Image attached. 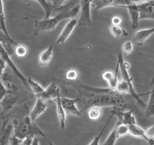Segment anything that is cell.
<instances>
[{"instance_id":"cell-1","label":"cell","mask_w":154,"mask_h":145,"mask_svg":"<svg viewBox=\"0 0 154 145\" xmlns=\"http://www.w3.org/2000/svg\"><path fill=\"white\" fill-rule=\"evenodd\" d=\"M70 85L79 90L81 100L84 104L83 110L91 106H111L125 110L127 106L126 100L123 94L107 88H94L83 84L71 82Z\"/></svg>"},{"instance_id":"cell-2","label":"cell","mask_w":154,"mask_h":145,"mask_svg":"<svg viewBox=\"0 0 154 145\" xmlns=\"http://www.w3.org/2000/svg\"><path fill=\"white\" fill-rule=\"evenodd\" d=\"M54 13L56 14L48 19L37 20L34 22V28L36 32H50L54 30L60 21L64 19L74 18L80 13L79 2L70 1L59 8H56Z\"/></svg>"},{"instance_id":"cell-3","label":"cell","mask_w":154,"mask_h":145,"mask_svg":"<svg viewBox=\"0 0 154 145\" xmlns=\"http://www.w3.org/2000/svg\"><path fill=\"white\" fill-rule=\"evenodd\" d=\"M12 125L13 136L20 140H23L29 135L46 137L45 133L35 124V121L31 119L29 114L24 115L20 118H14L12 121Z\"/></svg>"},{"instance_id":"cell-4","label":"cell","mask_w":154,"mask_h":145,"mask_svg":"<svg viewBox=\"0 0 154 145\" xmlns=\"http://www.w3.org/2000/svg\"><path fill=\"white\" fill-rule=\"evenodd\" d=\"M117 62L119 65V71H120L121 76H122V79L125 81L130 87V95L133 97V98L137 101L138 104H140L142 107L145 108L146 106V103H144V101L140 97V94H138V93L135 91V88L133 85L132 77L130 76L129 72H128L130 63L126 60H125L123 54L121 51L117 53Z\"/></svg>"},{"instance_id":"cell-5","label":"cell","mask_w":154,"mask_h":145,"mask_svg":"<svg viewBox=\"0 0 154 145\" xmlns=\"http://www.w3.org/2000/svg\"><path fill=\"white\" fill-rule=\"evenodd\" d=\"M7 87V94H5L3 100L1 101L0 104L2 106V115L6 114L14 106L17 104L18 100L21 97V93L17 86L12 82H8Z\"/></svg>"},{"instance_id":"cell-6","label":"cell","mask_w":154,"mask_h":145,"mask_svg":"<svg viewBox=\"0 0 154 145\" xmlns=\"http://www.w3.org/2000/svg\"><path fill=\"white\" fill-rule=\"evenodd\" d=\"M0 57H1V58L6 63V64L11 68L12 72H14V74L16 75V76L20 79L21 83L23 84L26 88H29V85H28L27 79H26V77H25V76H23V73L19 70V69L17 67V66L14 64V63L12 61V60H11V55H10L8 53V51L5 49V48H4L3 45H2L1 42H0Z\"/></svg>"},{"instance_id":"cell-7","label":"cell","mask_w":154,"mask_h":145,"mask_svg":"<svg viewBox=\"0 0 154 145\" xmlns=\"http://www.w3.org/2000/svg\"><path fill=\"white\" fill-rule=\"evenodd\" d=\"M80 16L78 20V24L80 26H91V2L90 0H79Z\"/></svg>"},{"instance_id":"cell-8","label":"cell","mask_w":154,"mask_h":145,"mask_svg":"<svg viewBox=\"0 0 154 145\" xmlns=\"http://www.w3.org/2000/svg\"><path fill=\"white\" fill-rule=\"evenodd\" d=\"M111 114L117 116L119 122L125 125H130L137 123L135 116H134L131 110L125 111V110H122L119 108H112V110H111Z\"/></svg>"},{"instance_id":"cell-9","label":"cell","mask_w":154,"mask_h":145,"mask_svg":"<svg viewBox=\"0 0 154 145\" xmlns=\"http://www.w3.org/2000/svg\"><path fill=\"white\" fill-rule=\"evenodd\" d=\"M77 24H78V20L75 17L70 19L66 23V24L65 25L63 29H62L61 32H60L57 41H56V43L57 45H63L67 40L68 38L69 37V35L72 34V31L74 30Z\"/></svg>"},{"instance_id":"cell-10","label":"cell","mask_w":154,"mask_h":145,"mask_svg":"<svg viewBox=\"0 0 154 145\" xmlns=\"http://www.w3.org/2000/svg\"><path fill=\"white\" fill-rule=\"evenodd\" d=\"M79 98H70V97H61V103L66 113L74 115L75 116H82V112L77 107L76 103Z\"/></svg>"},{"instance_id":"cell-11","label":"cell","mask_w":154,"mask_h":145,"mask_svg":"<svg viewBox=\"0 0 154 145\" xmlns=\"http://www.w3.org/2000/svg\"><path fill=\"white\" fill-rule=\"evenodd\" d=\"M140 14V20L143 19L154 20V0L137 4Z\"/></svg>"},{"instance_id":"cell-12","label":"cell","mask_w":154,"mask_h":145,"mask_svg":"<svg viewBox=\"0 0 154 145\" xmlns=\"http://www.w3.org/2000/svg\"><path fill=\"white\" fill-rule=\"evenodd\" d=\"M13 125L8 123V118L3 119L0 128V145H10Z\"/></svg>"},{"instance_id":"cell-13","label":"cell","mask_w":154,"mask_h":145,"mask_svg":"<svg viewBox=\"0 0 154 145\" xmlns=\"http://www.w3.org/2000/svg\"><path fill=\"white\" fill-rule=\"evenodd\" d=\"M59 92H60V88L57 87L55 82L53 81L46 88H45L43 92L38 97L43 99L46 102H54Z\"/></svg>"},{"instance_id":"cell-14","label":"cell","mask_w":154,"mask_h":145,"mask_svg":"<svg viewBox=\"0 0 154 145\" xmlns=\"http://www.w3.org/2000/svg\"><path fill=\"white\" fill-rule=\"evenodd\" d=\"M47 102L40 97H36V102L32 110L29 113V116L32 121L38 119L47 109Z\"/></svg>"},{"instance_id":"cell-15","label":"cell","mask_w":154,"mask_h":145,"mask_svg":"<svg viewBox=\"0 0 154 145\" xmlns=\"http://www.w3.org/2000/svg\"><path fill=\"white\" fill-rule=\"evenodd\" d=\"M128 129H129V134H131V136L135 137H140L146 140L149 145H154V141L149 140L146 136V130L139 126L137 123L128 125Z\"/></svg>"},{"instance_id":"cell-16","label":"cell","mask_w":154,"mask_h":145,"mask_svg":"<svg viewBox=\"0 0 154 145\" xmlns=\"http://www.w3.org/2000/svg\"><path fill=\"white\" fill-rule=\"evenodd\" d=\"M54 103H56L57 106V114L58 117L59 122H60V126L62 130H64L66 128V111L63 109L61 103V96H60V91L57 94Z\"/></svg>"},{"instance_id":"cell-17","label":"cell","mask_w":154,"mask_h":145,"mask_svg":"<svg viewBox=\"0 0 154 145\" xmlns=\"http://www.w3.org/2000/svg\"><path fill=\"white\" fill-rule=\"evenodd\" d=\"M53 54H54L53 45H50L48 48L43 50L38 55V66H42V67H45V66H48L50 63V62L51 61V60H52Z\"/></svg>"},{"instance_id":"cell-18","label":"cell","mask_w":154,"mask_h":145,"mask_svg":"<svg viewBox=\"0 0 154 145\" xmlns=\"http://www.w3.org/2000/svg\"><path fill=\"white\" fill-rule=\"evenodd\" d=\"M154 33V26L152 28H149V29H140V30L137 31L134 36V42L137 44V45H143V43L146 42L148 39L149 36Z\"/></svg>"},{"instance_id":"cell-19","label":"cell","mask_w":154,"mask_h":145,"mask_svg":"<svg viewBox=\"0 0 154 145\" xmlns=\"http://www.w3.org/2000/svg\"><path fill=\"white\" fill-rule=\"evenodd\" d=\"M0 42L2 43L5 49L8 51L10 55L11 56L14 54V48H12V46L13 45L15 46L17 43L12 38L8 37L1 28H0Z\"/></svg>"},{"instance_id":"cell-20","label":"cell","mask_w":154,"mask_h":145,"mask_svg":"<svg viewBox=\"0 0 154 145\" xmlns=\"http://www.w3.org/2000/svg\"><path fill=\"white\" fill-rule=\"evenodd\" d=\"M125 8L128 9L130 18H131V27L133 29H136L138 26L139 21H140V14H139L137 4H131V5H128Z\"/></svg>"},{"instance_id":"cell-21","label":"cell","mask_w":154,"mask_h":145,"mask_svg":"<svg viewBox=\"0 0 154 145\" xmlns=\"http://www.w3.org/2000/svg\"><path fill=\"white\" fill-rule=\"evenodd\" d=\"M151 91L149 92V101L146 103L145 109V116L146 118L152 117L154 116V77L152 78V82H151Z\"/></svg>"},{"instance_id":"cell-22","label":"cell","mask_w":154,"mask_h":145,"mask_svg":"<svg viewBox=\"0 0 154 145\" xmlns=\"http://www.w3.org/2000/svg\"><path fill=\"white\" fill-rule=\"evenodd\" d=\"M35 2H38L42 8L45 11V16H44V19H48L51 17V14L54 13L55 11V7L51 4L50 1H47V0H34Z\"/></svg>"},{"instance_id":"cell-23","label":"cell","mask_w":154,"mask_h":145,"mask_svg":"<svg viewBox=\"0 0 154 145\" xmlns=\"http://www.w3.org/2000/svg\"><path fill=\"white\" fill-rule=\"evenodd\" d=\"M109 32H110L111 35L113 36L115 39H120L122 37H125V36H128V32L126 29L124 28L121 27L120 26H116V25H112L110 24L109 26Z\"/></svg>"},{"instance_id":"cell-24","label":"cell","mask_w":154,"mask_h":145,"mask_svg":"<svg viewBox=\"0 0 154 145\" xmlns=\"http://www.w3.org/2000/svg\"><path fill=\"white\" fill-rule=\"evenodd\" d=\"M26 79H27L28 85H29V87L30 88V89L32 90L34 95H35L36 97H39V96L41 95V94L44 91L45 88H44L40 84L38 83V82H37L36 81L33 80L32 78L29 77V78H26Z\"/></svg>"},{"instance_id":"cell-25","label":"cell","mask_w":154,"mask_h":145,"mask_svg":"<svg viewBox=\"0 0 154 145\" xmlns=\"http://www.w3.org/2000/svg\"><path fill=\"white\" fill-rule=\"evenodd\" d=\"M4 3H5V2H4L3 0H0V28L2 29V31L8 35V37H11L6 26Z\"/></svg>"},{"instance_id":"cell-26","label":"cell","mask_w":154,"mask_h":145,"mask_svg":"<svg viewBox=\"0 0 154 145\" xmlns=\"http://www.w3.org/2000/svg\"><path fill=\"white\" fill-rule=\"evenodd\" d=\"M102 114H103V110H102V107H100V106H91L88 109V116L90 120H98L101 117Z\"/></svg>"},{"instance_id":"cell-27","label":"cell","mask_w":154,"mask_h":145,"mask_svg":"<svg viewBox=\"0 0 154 145\" xmlns=\"http://www.w3.org/2000/svg\"><path fill=\"white\" fill-rule=\"evenodd\" d=\"M119 72V63H116V69L114 71V76L112 79L107 82L108 84V88L112 91H116V87H117L118 83H119V80L118 79V72Z\"/></svg>"},{"instance_id":"cell-28","label":"cell","mask_w":154,"mask_h":145,"mask_svg":"<svg viewBox=\"0 0 154 145\" xmlns=\"http://www.w3.org/2000/svg\"><path fill=\"white\" fill-rule=\"evenodd\" d=\"M115 128H116V135H117L118 138L121 137H123V136H125L128 134H129L128 125L121 123L119 121H118L117 123L116 124Z\"/></svg>"},{"instance_id":"cell-29","label":"cell","mask_w":154,"mask_h":145,"mask_svg":"<svg viewBox=\"0 0 154 145\" xmlns=\"http://www.w3.org/2000/svg\"><path fill=\"white\" fill-rule=\"evenodd\" d=\"M149 0H116L112 6L115 7H126L131 4H139L147 2Z\"/></svg>"},{"instance_id":"cell-30","label":"cell","mask_w":154,"mask_h":145,"mask_svg":"<svg viewBox=\"0 0 154 145\" xmlns=\"http://www.w3.org/2000/svg\"><path fill=\"white\" fill-rule=\"evenodd\" d=\"M14 53L19 58L26 57L28 54V48L23 44H17L14 49Z\"/></svg>"},{"instance_id":"cell-31","label":"cell","mask_w":154,"mask_h":145,"mask_svg":"<svg viewBox=\"0 0 154 145\" xmlns=\"http://www.w3.org/2000/svg\"><path fill=\"white\" fill-rule=\"evenodd\" d=\"M79 77V72L75 69H68L65 72V79L69 82H75Z\"/></svg>"},{"instance_id":"cell-32","label":"cell","mask_w":154,"mask_h":145,"mask_svg":"<svg viewBox=\"0 0 154 145\" xmlns=\"http://www.w3.org/2000/svg\"><path fill=\"white\" fill-rule=\"evenodd\" d=\"M112 116H113V115L111 114L110 116H109V119H107V121H106V123H105V125H103V128H102L101 131H100V132H99V134H97V135H96L95 137H94V138H93V140H91V143H88V145H99V142H100V137H101V136H102V134H103V131H104V130L106 129V127H107V125H109V122H110V120H111V119H112Z\"/></svg>"},{"instance_id":"cell-33","label":"cell","mask_w":154,"mask_h":145,"mask_svg":"<svg viewBox=\"0 0 154 145\" xmlns=\"http://www.w3.org/2000/svg\"><path fill=\"white\" fill-rule=\"evenodd\" d=\"M116 91L122 94H130V87L129 85L127 84V82H125V81L122 79V80L119 81V83H118L117 87H116Z\"/></svg>"},{"instance_id":"cell-34","label":"cell","mask_w":154,"mask_h":145,"mask_svg":"<svg viewBox=\"0 0 154 145\" xmlns=\"http://www.w3.org/2000/svg\"><path fill=\"white\" fill-rule=\"evenodd\" d=\"M117 139H118V137L117 135H116V128L115 127H114L113 129L112 130V131H111L110 134H109L107 138L105 140V141L103 142L101 145H115Z\"/></svg>"},{"instance_id":"cell-35","label":"cell","mask_w":154,"mask_h":145,"mask_svg":"<svg viewBox=\"0 0 154 145\" xmlns=\"http://www.w3.org/2000/svg\"><path fill=\"white\" fill-rule=\"evenodd\" d=\"M133 51V42L131 41L128 40L124 42L122 45V51L123 56H128L131 54Z\"/></svg>"},{"instance_id":"cell-36","label":"cell","mask_w":154,"mask_h":145,"mask_svg":"<svg viewBox=\"0 0 154 145\" xmlns=\"http://www.w3.org/2000/svg\"><path fill=\"white\" fill-rule=\"evenodd\" d=\"M91 2V9H92V13L94 15H97V12L101 8L102 0H90Z\"/></svg>"},{"instance_id":"cell-37","label":"cell","mask_w":154,"mask_h":145,"mask_svg":"<svg viewBox=\"0 0 154 145\" xmlns=\"http://www.w3.org/2000/svg\"><path fill=\"white\" fill-rule=\"evenodd\" d=\"M114 76V72L111 70H106L104 71V72L102 73L101 75V77L102 79H103L104 81H106V82H109L111 79H112Z\"/></svg>"},{"instance_id":"cell-38","label":"cell","mask_w":154,"mask_h":145,"mask_svg":"<svg viewBox=\"0 0 154 145\" xmlns=\"http://www.w3.org/2000/svg\"><path fill=\"white\" fill-rule=\"evenodd\" d=\"M7 91H8L7 87L4 85V83L2 81V79H0V103L3 100L5 94H7Z\"/></svg>"},{"instance_id":"cell-39","label":"cell","mask_w":154,"mask_h":145,"mask_svg":"<svg viewBox=\"0 0 154 145\" xmlns=\"http://www.w3.org/2000/svg\"><path fill=\"white\" fill-rule=\"evenodd\" d=\"M145 130H146V134L148 138L150 140H152V141H154V124L152 126Z\"/></svg>"},{"instance_id":"cell-40","label":"cell","mask_w":154,"mask_h":145,"mask_svg":"<svg viewBox=\"0 0 154 145\" xmlns=\"http://www.w3.org/2000/svg\"><path fill=\"white\" fill-rule=\"evenodd\" d=\"M122 23V19L119 16H113L111 18V24L116 25V26H120Z\"/></svg>"},{"instance_id":"cell-41","label":"cell","mask_w":154,"mask_h":145,"mask_svg":"<svg viewBox=\"0 0 154 145\" xmlns=\"http://www.w3.org/2000/svg\"><path fill=\"white\" fill-rule=\"evenodd\" d=\"M34 137H35V136L29 135L28 136V137H25L24 139L21 140V141L19 143V145H31V143H32V140Z\"/></svg>"},{"instance_id":"cell-42","label":"cell","mask_w":154,"mask_h":145,"mask_svg":"<svg viewBox=\"0 0 154 145\" xmlns=\"http://www.w3.org/2000/svg\"><path fill=\"white\" fill-rule=\"evenodd\" d=\"M6 63L0 57V79H2V77L3 76L4 71L6 67Z\"/></svg>"},{"instance_id":"cell-43","label":"cell","mask_w":154,"mask_h":145,"mask_svg":"<svg viewBox=\"0 0 154 145\" xmlns=\"http://www.w3.org/2000/svg\"><path fill=\"white\" fill-rule=\"evenodd\" d=\"M115 1L116 0H102L101 8L103 9V8H106V7L112 6V5H113Z\"/></svg>"},{"instance_id":"cell-44","label":"cell","mask_w":154,"mask_h":145,"mask_svg":"<svg viewBox=\"0 0 154 145\" xmlns=\"http://www.w3.org/2000/svg\"><path fill=\"white\" fill-rule=\"evenodd\" d=\"M66 1V0H50V2H51V4H52L55 8H59V7L64 5Z\"/></svg>"},{"instance_id":"cell-45","label":"cell","mask_w":154,"mask_h":145,"mask_svg":"<svg viewBox=\"0 0 154 145\" xmlns=\"http://www.w3.org/2000/svg\"><path fill=\"white\" fill-rule=\"evenodd\" d=\"M20 141H21V140L17 138L14 136H11V140H10V145H19Z\"/></svg>"},{"instance_id":"cell-46","label":"cell","mask_w":154,"mask_h":145,"mask_svg":"<svg viewBox=\"0 0 154 145\" xmlns=\"http://www.w3.org/2000/svg\"><path fill=\"white\" fill-rule=\"evenodd\" d=\"M31 145H39V140H38V139L37 137H34L32 140V143H31Z\"/></svg>"},{"instance_id":"cell-47","label":"cell","mask_w":154,"mask_h":145,"mask_svg":"<svg viewBox=\"0 0 154 145\" xmlns=\"http://www.w3.org/2000/svg\"><path fill=\"white\" fill-rule=\"evenodd\" d=\"M45 140H46V142H47V143H48V145H54V144H53V143H51V141H49V140H48V139H47V138H46V137H45Z\"/></svg>"},{"instance_id":"cell-48","label":"cell","mask_w":154,"mask_h":145,"mask_svg":"<svg viewBox=\"0 0 154 145\" xmlns=\"http://www.w3.org/2000/svg\"><path fill=\"white\" fill-rule=\"evenodd\" d=\"M3 1L5 2H6V1H7V0H3Z\"/></svg>"}]
</instances>
